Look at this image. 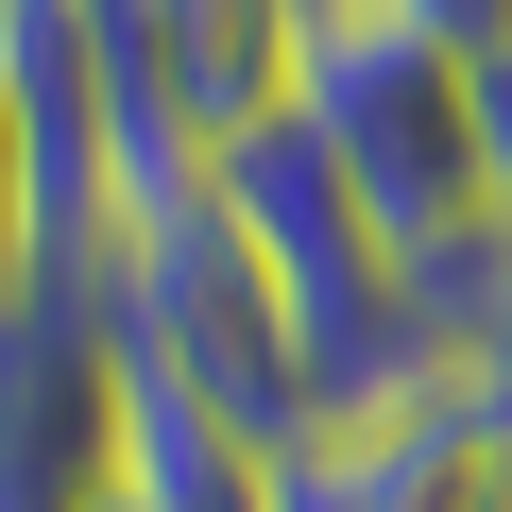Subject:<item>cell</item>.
Instances as JSON below:
<instances>
[{
	"label": "cell",
	"mask_w": 512,
	"mask_h": 512,
	"mask_svg": "<svg viewBox=\"0 0 512 512\" xmlns=\"http://www.w3.org/2000/svg\"><path fill=\"white\" fill-rule=\"evenodd\" d=\"M86 308L120 325V359H137L154 393H188V410H222V427H256V444H308V359H291V308H274V256L239 239V205H222L205 171L103 222Z\"/></svg>",
	"instance_id": "cell-1"
},
{
	"label": "cell",
	"mask_w": 512,
	"mask_h": 512,
	"mask_svg": "<svg viewBox=\"0 0 512 512\" xmlns=\"http://www.w3.org/2000/svg\"><path fill=\"white\" fill-rule=\"evenodd\" d=\"M291 120L325 137V171L359 188V222L410 256V291L461 274V256H495V205H478V69L461 52H427V35L359 18V0H325Z\"/></svg>",
	"instance_id": "cell-2"
},
{
	"label": "cell",
	"mask_w": 512,
	"mask_h": 512,
	"mask_svg": "<svg viewBox=\"0 0 512 512\" xmlns=\"http://www.w3.org/2000/svg\"><path fill=\"white\" fill-rule=\"evenodd\" d=\"M120 427H137V359L86 291L0 308V512H120Z\"/></svg>",
	"instance_id": "cell-3"
},
{
	"label": "cell",
	"mask_w": 512,
	"mask_h": 512,
	"mask_svg": "<svg viewBox=\"0 0 512 512\" xmlns=\"http://www.w3.org/2000/svg\"><path fill=\"white\" fill-rule=\"evenodd\" d=\"M69 291L52 274V188H35V103H18V52H0V308Z\"/></svg>",
	"instance_id": "cell-4"
},
{
	"label": "cell",
	"mask_w": 512,
	"mask_h": 512,
	"mask_svg": "<svg viewBox=\"0 0 512 512\" xmlns=\"http://www.w3.org/2000/svg\"><path fill=\"white\" fill-rule=\"evenodd\" d=\"M359 18H393V35H427V52H461V69L512 52V0H359Z\"/></svg>",
	"instance_id": "cell-5"
},
{
	"label": "cell",
	"mask_w": 512,
	"mask_h": 512,
	"mask_svg": "<svg viewBox=\"0 0 512 512\" xmlns=\"http://www.w3.org/2000/svg\"><path fill=\"white\" fill-rule=\"evenodd\" d=\"M478 205H495V239H512V52L478 69Z\"/></svg>",
	"instance_id": "cell-6"
},
{
	"label": "cell",
	"mask_w": 512,
	"mask_h": 512,
	"mask_svg": "<svg viewBox=\"0 0 512 512\" xmlns=\"http://www.w3.org/2000/svg\"><path fill=\"white\" fill-rule=\"evenodd\" d=\"M291 512H342V495H325V478H308V461H291Z\"/></svg>",
	"instance_id": "cell-7"
},
{
	"label": "cell",
	"mask_w": 512,
	"mask_h": 512,
	"mask_svg": "<svg viewBox=\"0 0 512 512\" xmlns=\"http://www.w3.org/2000/svg\"><path fill=\"white\" fill-rule=\"evenodd\" d=\"M308 18H325V0H308Z\"/></svg>",
	"instance_id": "cell-8"
}]
</instances>
